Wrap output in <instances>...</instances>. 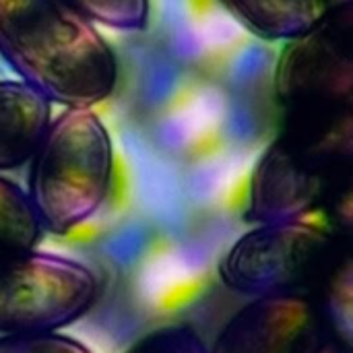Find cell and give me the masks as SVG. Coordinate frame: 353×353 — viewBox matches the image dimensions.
I'll use <instances>...</instances> for the list:
<instances>
[{"mask_svg": "<svg viewBox=\"0 0 353 353\" xmlns=\"http://www.w3.org/2000/svg\"><path fill=\"white\" fill-rule=\"evenodd\" d=\"M0 56L50 103L93 108L120 77L95 23L66 0H0Z\"/></svg>", "mask_w": 353, "mask_h": 353, "instance_id": "6da1fadb", "label": "cell"}, {"mask_svg": "<svg viewBox=\"0 0 353 353\" xmlns=\"http://www.w3.org/2000/svg\"><path fill=\"white\" fill-rule=\"evenodd\" d=\"M352 112L285 118L261 155L248 192L254 223L323 217L352 192Z\"/></svg>", "mask_w": 353, "mask_h": 353, "instance_id": "7a4b0ae2", "label": "cell"}, {"mask_svg": "<svg viewBox=\"0 0 353 353\" xmlns=\"http://www.w3.org/2000/svg\"><path fill=\"white\" fill-rule=\"evenodd\" d=\"M112 176L114 145L101 118L91 108H66L29 159L27 194L43 230L64 236L93 219Z\"/></svg>", "mask_w": 353, "mask_h": 353, "instance_id": "3957f363", "label": "cell"}, {"mask_svg": "<svg viewBox=\"0 0 353 353\" xmlns=\"http://www.w3.org/2000/svg\"><path fill=\"white\" fill-rule=\"evenodd\" d=\"M345 259V234L323 217H304L256 223L228 248L217 271L221 283L240 296L314 298Z\"/></svg>", "mask_w": 353, "mask_h": 353, "instance_id": "277c9868", "label": "cell"}, {"mask_svg": "<svg viewBox=\"0 0 353 353\" xmlns=\"http://www.w3.org/2000/svg\"><path fill=\"white\" fill-rule=\"evenodd\" d=\"M97 298L95 271L77 259L35 248L0 256V335L60 333Z\"/></svg>", "mask_w": 353, "mask_h": 353, "instance_id": "5b68a950", "label": "cell"}, {"mask_svg": "<svg viewBox=\"0 0 353 353\" xmlns=\"http://www.w3.org/2000/svg\"><path fill=\"white\" fill-rule=\"evenodd\" d=\"M273 91L285 118L352 112V0L333 4L321 23L285 43L277 60Z\"/></svg>", "mask_w": 353, "mask_h": 353, "instance_id": "8992f818", "label": "cell"}, {"mask_svg": "<svg viewBox=\"0 0 353 353\" xmlns=\"http://www.w3.org/2000/svg\"><path fill=\"white\" fill-rule=\"evenodd\" d=\"M337 345L314 298H250L221 329L209 353H327Z\"/></svg>", "mask_w": 353, "mask_h": 353, "instance_id": "52a82bcc", "label": "cell"}, {"mask_svg": "<svg viewBox=\"0 0 353 353\" xmlns=\"http://www.w3.org/2000/svg\"><path fill=\"white\" fill-rule=\"evenodd\" d=\"M52 122V103L23 81H0V172L29 163Z\"/></svg>", "mask_w": 353, "mask_h": 353, "instance_id": "ba28073f", "label": "cell"}, {"mask_svg": "<svg viewBox=\"0 0 353 353\" xmlns=\"http://www.w3.org/2000/svg\"><path fill=\"white\" fill-rule=\"evenodd\" d=\"M230 14L250 33L269 41H290L331 10L335 0H221Z\"/></svg>", "mask_w": 353, "mask_h": 353, "instance_id": "9c48e42d", "label": "cell"}, {"mask_svg": "<svg viewBox=\"0 0 353 353\" xmlns=\"http://www.w3.org/2000/svg\"><path fill=\"white\" fill-rule=\"evenodd\" d=\"M43 232L27 190L0 176V256L33 250Z\"/></svg>", "mask_w": 353, "mask_h": 353, "instance_id": "30bf717a", "label": "cell"}, {"mask_svg": "<svg viewBox=\"0 0 353 353\" xmlns=\"http://www.w3.org/2000/svg\"><path fill=\"white\" fill-rule=\"evenodd\" d=\"M91 23L118 31H143L149 23V0H66Z\"/></svg>", "mask_w": 353, "mask_h": 353, "instance_id": "8fae6325", "label": "cell"}, {"mask_svg": "<svg viewBox=\"0 0 353 353\" xmlns=\"http://www.w3.org/2000/svg\"><path fill=\"white\" fill-rule=\"evenodd\" d=\"M124 353H209V347L192 327L168 325L143 335Z\"/></svg>", "mask_w": 353, "mask_h": 353, "instance_id": "7c38bea8", "label": "cell"}, {"mask_svg": "<svg viewBox=\"0 0 353 353\" xmlns=\"http://www.w3.org/2000/svg\"><path fill=\"white\" fill-rule=\"evenodd\" d=\"M0 353H93L85 343L62 333L0 335Z\"/></svg>", "mask_w": 353, "mask_h": 353, "instance_id": "4fadbf2b", "label": "cell"}]
</instances>
